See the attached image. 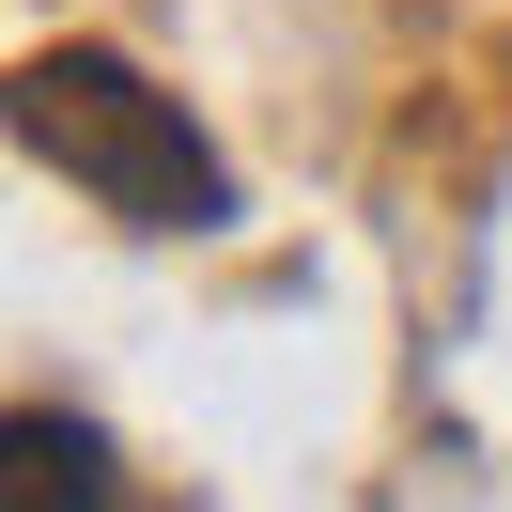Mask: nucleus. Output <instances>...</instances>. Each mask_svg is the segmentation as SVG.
I'll return each mask as SVG.
<instances>
[{
  "instance_id": "1",
  "label": "nucleus",
  "mask_w": 512,
  "mask_h": 512,
  "mask_svg": "<svg viewBox=\"0 0 512 512\" xmlns=\"http://www.w3.org/2000/svg\"><path fill=\"white\" fill-rule=\"evenodd\" d=\"M0 125L32 140L63 187H94L109 218H140V233H218V218H233V171L202 156V125H187L140 63H109V47H47V63H16Z\"/></svg>"
},
{
  "instance_id": "2",
  "label": "nucleus",
  "mask_w": 512,
  "mask_h": 512,
  "mask_svg": "<svg viewBox=\"0 0 512 512\" xmlns=\"http://www.w3.org/2000/svg\"><path fill=\"white\" fill-rule=\"evenodd\" d=\"M0 512H125V481L78 419H0Z\"/></svg>"
}]
</instances>
